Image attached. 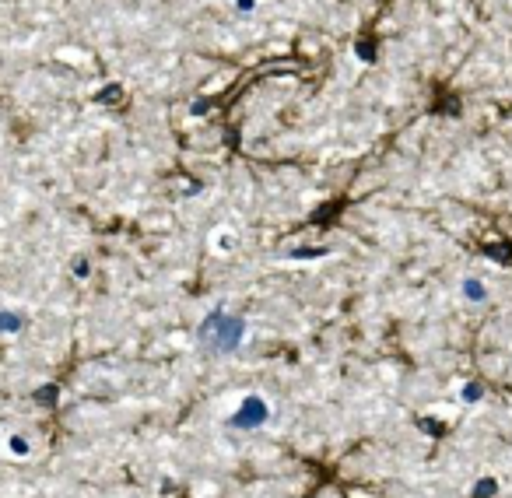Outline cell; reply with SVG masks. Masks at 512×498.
<instances>
[{
  "instance_id": "obj_4",
  "label": "cell",
  "mask_w": 512,
  "mask_h": 498,
  "mask_svg": "<svg viewBox=\"0 0 512 498\" xmlns=\"http://www.w3.org/2000/svg\"><path fill=\"white\" fill-rule=\"evenodd\" d=\"M463 295H467L470 302H481L484 299V285H481V281H474V278H467V281H463Z\"/></svg>"
},
{
  "instance_id": "obj_6",
  "label": "cell",
  "mask_w": 512,
  "mask_h": 498,
  "mask_svg": "<svg viewBox=\"0 0 512 498\" xmlns=\"http://www.w3.org/2000/svg\"><path fill=\"white\" fill-rule=\"evenodd\" d=\"M477 397H481V386H477V383H470L467 390H463V400H470V404H474Z\"/></svg>"
},
{
  "instance_id": "obj_2",
  "label": "cell",
  "mask_w": 512,
  "mask_h": 498,
  "mask_svg": "<svg viewBox=\"0 0 512 498\" xmlns=\"http://www.w3.org/2000/svg\"><path fill=\"white\" fill-rule=\"evenodd\" d=\"M271 418V407H267V400L264 397H246L242 400V407L239 411L228 418V425L232 428H239V432H249V428H260L264 421Z\"/></svg>"
},
{
  "instance_id": "obj_5",
  "label": "cell",
  "mask_w": 512,
  "mask_h": 498,
  "mask_svg": "<svg viewBox=\"0 0 512 498\" xmlns=\"http://www.w3.org/2000/svg\"><path fill=\"white\" fill-rule=\"evenodd\" d=\"M11 453H18V456L29 453V439H25V435H11Z\"/></svg>"
},
{
  "instance_id": "obj_3",
  "label": "cell",
  "mask_w": 512,
  "mask_h": 498,
  "mask_svg": "<svg viewBox=\"0 0 512 498\" xmlns=\"http://www.w3.org/2000/svg\"><path fill=\"white\" fill-rule=\"evenodd\" d=\"M22 327H25V316L22 313H8V309L0 313V330H8V334H18Z\"/></svg>"
},
{
  "instance_id": "obj_1",
  "label": "cell",
  "mask_w": 512,
  "mask_h": 498,
  "mask_svg": "<svg viewBox=\"0 0 512 498\" xmlns=\"http://www.w3.org/2000/svg\"><path fill=\"white\" fill-rule=\"evenodd\" d=\"M242 320L239 316H225V313H214L207 316V323L200 327V341L211 344L214 351H235L242 344Z\"/></svg>"
},
{
  "instance_id": "obj_8",
  "label": "cell",
  "mask_w": 512,
  "mask_h": 498,
  "mask_svg": "<svg viewBox=\"0 0 512 498\" xmlns=\"http://www.w3.org/2000/svg\"><path fill=\"white\" fill-rule=\"evenodd\" d=\"M235 8H239V11H253L256 0H235Z\"/></svg>"
},
{
  "instance_id": "obj_7",
  "label": "cell",
  "mask_w": 512,
  "mask_h": 498,
  "mask_svg": "<svg viewBox=\"0 0 512 498\" xmlns=\"http://www.w3.org/2000/svg\"><path fill=\"white\" fill-rule=\"evenodd\" d=\"M491 491H495V484H491V481H484V484H477V498H484V495H491Z\"/></svg>"
}]
</instances>
